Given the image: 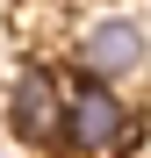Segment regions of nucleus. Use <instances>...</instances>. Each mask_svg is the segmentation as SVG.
Wrapping results in <instances>:
<instances>
[{
  "label": "nucleus",
  "instance_id": "nucleus-1",
  "mask_svg": "<svg viewBox=\"0 0 151 158\" xmlns=\"http://www.w3.org/2000/svg\"><path fill=\"white\" fill-rule=\"evenodd\" d=\"M65 101L72 94H58V79H50L43 65H22L15 72V86H7V122H15V137L22 144H58L65 137Z\"/></svg>",
  "mask_w": 151,
  "mask_h": 158
},
{
  "label": "nucleus",
  "instance_id": "nucleus-2",
  "mask_svg": "<svg viewBox=\"0 0 151 158\" xmlns=\"http://www.w3.org/2000/svg\"><path fill=\"white\" fill-rule=\"evenodd\" d=\"M65 144H72V151H86V158L130 144V108L115 101V86H94V79H86V86L65 101Z\"/></svg>",
  "mask_w": 151,
  "mask_h": 158
},
{
  "label": "nucleus",
  "instance_id": "nucleus-3",
  "mask_svg": "<svg viewBox=\"0 0 151 158\" xmlns=\"http://www.w3.org/2000/svg\"><path fill=\"white\" fill-rule=\"evenodd\" d=\"M144 58H151V43H144V29H137V22H122V15L94 22V29L79 36V72L94 79V86L137 79V72H144Z\"/></svg>",
  "mask_w": 151,
  "mask_h": 158
}]
</instances>
